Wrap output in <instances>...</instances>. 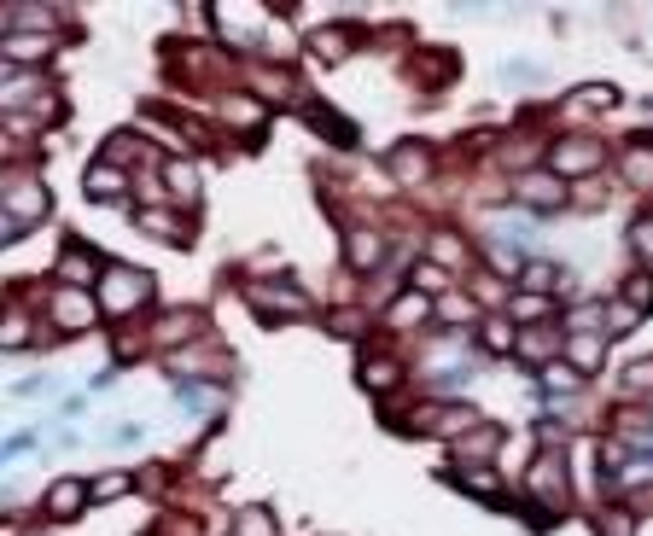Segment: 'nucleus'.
Wrapping results in <instances>:
<instances>
[{
    "label": "nucleus",
    "instance_id": "obj_1",
    "mask_svg": "<svg viewBox=\"0 0 653 536\" xmlns=\"http://www.w3.org/2000/svg\"><path fill=\"white\" fill-rule=\"evenodd\" d=\"M146 292H152V280L140 274V268H105L100 274V309L105 315H135L140 303H146Z\"/></svg>",
    "mask_w": 653,
    "mask_h": 536
},
{
    "label": "nucleus",
    "instance_id": "obj_2",
    "mask_svg": "<svg viewBox=\"0 0 653 536\" xmlns=\"http://www.w3.org/2000/svg\"><path fill=\"white\" fill-rule=\"evenodd\" d=\"M514 199L531 204V210H560L566 204V181L554 169H525V175H514Z\"/></svg>",
    "mask_w": 653,
    "mask_h": 536
},
{
    "label": "nucleus",
    "instance_id": "obj_3",
    "mask_svg": "<svg viewBox=\"0 0 653 536\" xmlns=\"http://www.w3.org/2000/svg\"><path fill=\"white\" fill-rule=\"evenodd\" d=\"M601 169V146L595 140H560L554 146V175L566 181V175H595Z\"/></svg>",
    "mask_w": 653,
    "mask_h": 536
},
{
    "label": "nucleus",
    "instance_id": "obj_4",
    "mask_svg": "<svg viewBox=\"0 0 653 536\" xmlns=\"http://www.w3.org/2000/svg\"><path fill=\"white\" fill-rule=\"evenodd\" d=\"M525 484H531V496H543V502H566V455H543Z\"/></svg>",
    "mask_w": 653,
    "mask_h": 536
},
{
    "label": "nucleus",
    "instance_id": "obj_5",
    "mask_svg": "<svg viewBox=\"0 0 653 536\" xmlns=\"http://www.w3.org/2000/svg\"><path fill=\"white\" fill-rule=\"evenodd\" d=\"M53 315H59V327H65V333H82V327L94 321V298H88V292H76V286H65V292L53 298Z\"/></svg>",
    "mask_w": 653,
    "mask_h": 536
},
{
    "label": "nucleus",
    "instance_id": "obj_6",
    "mask_svg": "<svg viewBox=\"0 0 653 536\" xmlns=\"http://www.w3.org/2000/svg\"><path fill=\"white\" fill-rule=\"evenodd\" d=\"M601 356H607V333H572L566 338V362L578 373H595L601 368Z\"/></svg>",
    "mask_w": 653,
    "mask_h": 536
},
{
    "label": "nucleus",
    "instance_id": "obj_7",
    "mask_svg": "<svg viewBox=\"0 0 653 536\" xmlns=\"http://www.w3.org/2000/svg\"><path fill=\"white\" fill-rule=\"evenodd\" d=\"M385 169H391L397 181H420V175L432 169V158H426V146H420V140H403V146L385 158Z\"/></svg>",
    "mask_w": 653,
    "mask_h": 536
},
{
    "label": "nucleus",
    "instance_id": "obj_8",
    "mask_svg": "<svg viewBox=\"0 0 653 536\" xmlns=\"http://www.w3.org/2000/svg\"><path fill=\"white\" fill-rule=\"evenodd\" d=\"M438 437H461V432H479V408L467 402H438V420H432Z\"/></svg>",
    "mask_w": 653,
    "mask_h": 536
},
{
    "label": "nucleus",
    "instance_id": "obj_9",
    "mask_svg": "<svg viewBox=\"0 0 653 536\" xmlns=\"http://www.w3.org/2000/svg\"><path fill=\"white\" fill-rule=\"evenodd\" d=\"M82 502H88V484H76V478H59V484L47 490V513H53V519H76Z\"/></svg>",
    "mask_w": 653,
    "mask_h": 536
},
{
    "label": "nucleus",
    "instance_id": "obj_10",
    "mask_svg": "<svg viewBox=\"0 0 653 536\" xmlns=\"http://www.w3.org/2000/svg\"><path fill=\"white\" fill-rule=\"evenodd\" d=\"M519 280H525V292H537V298H549L554 286H572V274L560 263H525L519 268Z\"/></svg>",
    "mask_w": 653,
    "mask_h": 536
},
{
    "label": "nucleus",
    "instance_id": "obj_11",
    "mask_svg": "<svg viewBox=\"0 0 653 536\" xmlns=\"http://www.w3.org/2000/svg\"><path fill=\"white\" fill-rule=\"evenodd\" d=\"M344 251H350V268H374V263H379V251H385V239H379L374 228H350Z\"/></svg>",
    "mask_w": 653,
    "mask_h": 536
},
{
    "label": "nucleus",
    "instance_id": "obj_12",
    "mask_svg": "<svg viewBox=\"0 0 653 536\" xmlns=\"http://www.w3.org/2000/svg\"><path fill=\"white\" fill-rule=\"evenodd\" d=\"M59 274H65V286H76V292H82V286H88L94 274H105V268L94 263V251H82V245H70V251H65V263H59Z\"/></svg>",
    "mask_w": 653,
    "mask_h": 536
},
{
    "label": "nucleus",
    "instance_id": "obj_13",
    "mask_svg": "<svg viewBox=\"0 0 653 536\" xmlns=\"http://www.w3.org/2000/svg\"><path fill=\"white\" fill-rule=\"evenodd\" d=\"M496 449H502V432H496V426H479V432H467L461 437V461H467V467H473V461H490V455H496Z\"/></svg>",
    "mask_w": 653,
    "mask_h": 536
},
{
    "label": "nucleus",
    "instance_id": "obj_14",
    "mask_svg": "<svg viewBox=\"0 0 653 536\" xmlns=\"http://www.w3.org/2000/svg\"><path fill=\"white\" fill-rule=\"evenodd\" d=\"M47 53H53V35H6V59L35 65V59H47Z\"/></svg>",
    "mask_w": 653,
    "mask_h": 536
},
{
    "label": "nucleus",
    "instance_id": "obj_15",
    "mask_svg": "<svg viewBox=\"0 0 653 536\" xmlns=\"http://www.w3.org/2000/svg\"><path fill=\"white\" fill-rule=\"evenodd\" d=\"M397 379H403V368H397L391 356H368V362H362V385H368V391H391Z\"/></svg>",
    "mask_w": 653,
    "mask_h": 536
},
{
    "label": "nucleus",
    "instance_id": "obj_16",
    "mask_svg": "<svg viewBox=\"0 0 653 536\" xmlns=\"http://www.w3.org/2000/svg\"><path fill=\"white\" fill-rule=\"evenodd\" d=\"M426 315H432V303L420 298V292H403V298L391 303V315H385V321H391V327H414V321H426Z\"/></svg>",
    "mask_w": 653,
    "mask_h": 536
},
{
    "label": "nucleus",
    "instance_id": "obj_17",
    "mask_svg": "<svg viewBox=\"0 0 653 536\" xmlns=\"http://www.w3.org/2000/svg\"><path fill=\"white\" fill-rule=\"evenodd\" d=\"M251 298L263 303V309H292V315H304L310 303L298 298V292H286V286H251Z\"/></svg>",
    "mask_w": 653,
    "mask_h": 536
},
{
    "label": "nucleus",
    "instance_id": "obj_18",
    "mask_svg": "<svg viewBox=\"0 0 653 536\" xmlns=\"http://www.w3.org/2000/svg\"><path fill=\"white\" fill-rule=\"evenodd\" d=\"M193 327H199V315H193V309H170V321H158L152 338H158V344H175V338H187Z\"/></svg>",
    "mask_w": 653,
    "mask_h": 536
},
{
    "label": "nucleus",
    "instance_id": "obj_19",
    "mask_svg": "<svg viewBox=\"0 0 653 536\" xmlns=\"http://www.w3.org/2000/svg\"><path fill=\"white\" fill-rule=\"evenodd\" d=\"M310 47H315V59L339 65L344 53H350V35H344V30H315V41H310Z\"/></svg>",
    "mask_w": 653,
    "mask_h": 536
},
{
    "label": "nucleus",
    "instance_id": "obj_20",
    "mask_svg": "<svg viewBox=\"0 0 653 536\" xmlns=\"http://www.w3.org/2000/svg\"><path fill=\"white\" fill-rule=\"evenodd\" d=\"M508 309H514V321H525V327H531V321H549L554 303L537 298V292H514V303H508Z\"/></svg>",
    "mask_w": 653,
    "mask_h": 536
},
{
    "label": "nucleus",
    "instance_id": "obj_21",
    "mask_svg": "<svg viewBox=\"0 0 653 536\" xmlns=\"http://www.w3.org/2000/svg\"><path fill=\"white\" fill-rule=\"evenodd\" d=\"M624 175H630L636 187H653V146H630V152H624Z\"/></svg>",
    "mask_w": 653,
    "mask_h": 536
},
{
    "label": "nucleus",
    "instance_id": "obj_22",
    "mask_svg": "<svg viewBox=\"0 0 653 536\" xmlns=\"http://www.w3.org/2000/svg\"><path fill=\"white\" fill-rule=\"evenodd\" d=\"M222 117H228V123H263V100L234 94V100H222Z\"/></svg>",
    "mask_w": 653,
    "mask_h": 536
},
{
    "label": "nucleus",
    "instance_id": "obj_23",
    "mask_svg": "<svg viewBox=\"0 0 653 536\" xmlns=\"http://www.w3.org/2000/svg\"><path fill=\"white\" fill-rule=\"evenodd\" d=\"M88 193H94V199H117V193H123V175L105 169V164H94V169H88Z\"/></svg>",
    "mask_w": 653,
    "mask_h": 536
},
{
    "label": "nucleus",
    "instance_id": "obj_24",
    "mask_svg": "<svg viewBox=\"0 0 653 536\" xmlns=\"http://www.w3.org/2000/svg\"><path fill=\"white\" fill-rule=\"evenodd\" d=\"M642 327V315L630 309V303H619V309H607V321H601V333L607 338H624V333H636Z\"/></svg>",
    "mask_w": 653,
    "mask_h": 536
},
{
    "label": "nucleus",
    "instance_id": "obj_25",
    "mask_svg": "<svg viewBox=\"0 0 653 536\" xmlns=\"http://www.w3.org/2000/svg\"><path fill=\"white\" fill-rule=\"evenodd\" d=\"M624 303H630V309H636V315H642V309H648V303H653V274H648V268H642V274H630V280H624Z\"/></svg>",
    "mask_w": 653,
    "mask_h": 536
},
{
    "label": "nucleus",
    "instance_id": "obj_26",
    "mask_svg": "<svg viewBox=\"0 0 653 536\" xmlns=\"http://www.w3.org/2000/svg\"><path fill=\"white\" fill-rule=\"evenodd\" d=\"M129 484H135L129 472H105V478H94V484H88V496H94V502H111V496H123Z\"/></svg>",
    "mask_w": 653,
    "mask_h": 536
},
{
    "label": "nucleus",
    "instance_id": "obj_27",
    "mask_svg": "<svg viewBox=\"0 0 653 536\" xmlns=\"http://www.w3.org/2000/svg\"><path fill=\"white\" fill-rule=\"evenodd\" d=\"M234 536H275L269 507H245V513H240V531H234Z\"/></svg>",
    "mask_w": 653,
    "mask_h": 536
},
{
    "label": "nucleus",
    "instance_id": "obj_28",
    "mask_svg": "<svg viewBox=\"0 0 653 536\" xmlns=\"http://www.w3.org/2000/svg\"><path fill=\"white\" fill-rule=\"evenodd\" d=\"M630 251H636L642 263H653V216H636V222H630Z\"/></svg>",
    "mask_w": 653,
    "mask_h": 536
},
{
    "label": "nucleus",
    "instance_id": "obj_29",
    "mask_svg": "<svg viewBox=\"0 0 653 536\" xmlns=\"http://www.w3.org/2000/svg\"><path fill=\"white\" fill-rule=\"evenodd\" d=\"M519 350L543 362V356H554V350H566V338H554V333H525V338H519Z\"/></svg>",
    "mask_w": 653,
    "mask_h": 536
},
{
    "label": "nucleus",
    "instance_id": "obj_30",
    "mask_svg": "<svg viewBox=\"0 0 653 536\" xmlns=\"http://www.w3.org/2000/svg\"><path fill=\"white\" fill-rule=\"evenodd\" d=\"M170 187H175V199H193V193H199V169H193V164H170Z\"/></svg>",
    "mask_w": 653,
    "mask_h": 536
},
{
    "label": "nucleus",
    "instance_id": "obj_31",
    "mask_svg": "<svg viewBox=\"0 0 653 536\" xmlns=\"http://www.w3.org/2000/svg\"><path fill=\"white\" fill-rule=\"evenodd\" d=\"M140 228H152V234H158V239H170V245H181V239H187V234H181V228H175V216H164V210H152V216H140Z\"/></svg>",
    "mask_w": 653,
    "mask_h": 536
},
{
    "label": "nucleus",
    "instance_id": "obj_32",
    "mask_svg": "<svg viewBox=\"0 0 653 536\" xmlns=\"http://www.w3.org/2000/svg\"><path fill=\"white\" fill-rule=\"evenodd\" d=\"M613 100H619V94H613L607 82H601V88H584V94H572V105H578V111H601V105H613Z\"/></svg>",
    "mask_w": 653,
    "mask_h": 536
},
{
    "label": "nucleus",
    "instance_id": "obj_33",
    "mask_svg": "<svg viewBox=\"0 0 653 536\" xmlns=\"http://www.w3.org/2000/svg\"><path fill=\"white\" fill-rule=\"evenodd\" d=\"M624 391H653V356H642L636 368H624Z\"/></svg>",
    "mask_w": 653,
    "mask_h": 536
},
{
    "label": "nucleus",
    "instance_id": "obj_34",
    "mask_svg": "<svg viewBox=\"0 0 653 536\" xmlns=\"http://www.w3.org/2000/svg\"><path fill=\"white\" fill-rule=\"evenodd\" d=\"M30 338V321L18 315V309H6V321H0V344H24Z\"/></svg>",
    "mask_w": 653,
    "mask_h": 536
},
{
    "label": "nucleus",
    "instance_id": "obj_35",
    "mask_svg": "<svg viewBox=\"0 0 653 536\" xmlns=\"http://www.w3.org/2000/svg\"><path fill=\"white\" fill-rule=\"evenodd\" d=\"M543 385H549V391H572V385H578V368H560V362H549V368H543Z\"/></svg>",
    "mask_w": 653,
    "mask_h": 536
},
{
    "label": "nucleus",
    "instance_id": "obj_36",
    "mask_svg": "<svg viewBox=\"0 0 653 536\" xmlns=\"http://www.w3.org/2000/svg\"><path fill=\"white\" fill-rule=\"evenodd\" d=\"M432 257H444V263H461L467 251H461V239H455V234H432Z\"/></svg>",
    "mask_w": 653,
    "mask_h": 536
},
{
    "label": "nucleus",
    "instance_id": "obj_37",
    "mask_svg": "<svg viewBox=\"0 0 653 536\" xmlns=\"http://www.w3.org/2000/svg\"><path fill=\"white\" fill-rule=\"evenodd\" d=\"M484 344H490V350H508V344H514V327H508V321H490V327H484Z\"/></svg>",
    "mask_w": 653,
    "mask_h": 536
},
{
    "label": "nucleus",
    "instance_id": "obj_38",
    "mask_svg": "<svg viewBox=\"0 0 653 536\" xmlns=\"http://www.w3.org/2000/svg\"><path fill=\"white\" fill-rule=\"evenodd\" d=\"M461 484H467V490H496V472H484V467H467V472H461Z\"/></svg>",
    "mask_w": 653,
    "mask_h": 536
},
{
    "label": "nucleus",
    "instance_id": "obj_39",
    "mask_svg": "<svg viewBox=\"0 0 653 536\" xmlns=\"http://www.w3.org/2000/svg\"><path fill=\"white\" fill-rule=\"evenodd\" d=\"M630 531H636L630 513H607V519H601V536H630Z\"/></svg>",
    "mask_w": 653,
    "mask_h": 536
},
{
    "label": "nucleus",
    "instance_id": "obj_40",
    "mask_svg": "<svg viewBox=\"0 0 653 536\" xmlns=\"http://www.w3.org/2000/svg\"><path fill=\"white\" fill-rule=\"evenodd\" d=\"M438 309H444V321H449V327H461V321H473V315H467V303H461V298H444V303H438Z\"/></svg>",
    "mask_w": 653,
    "mask_h": 536
},
{
    "label": "nucleus",
    "instance_id": "obj_41",
    "mask_svg": "<svg viewBox=\"0 0 653 536\" xmlns=\"http://www.w3.org/2000/svg\"><path fill=\"white\" fill-rule=\"evenodd\" d=\"M333 333H344V338H356V333H362V321H356V315H339V321H333Z\"/></svg>",
    "mask_w": 653,
    "mask_h": 536
},
{
    "label": "nucleus",
    "instance_id": "obj_42",
    "mask_svg": "<svg viewBox=\"0 0 653 536\" xmlns=\"http://www.w3.org/2000/svg\"><path fill=\"white\" fill-rule=\"evenodd\" d=\"M18 234H24V222H12V216L0 210V239H18Z\"/></svg>",
    "mask_w": 653,
    "mask_h": 536
},
{
    "label": "nucleus",
    "instance_id": "obj_43",
    "mask_svg": "<svg viewBox=\"0 0 653 536\" xmlns=\"http://www.w3.org/2000/svg\"><path fill=\"white\" fill-rule=\"evenodd\" d=\"M0 536H6V531H0Z\"/></svg>",
    "mask_w": 653,
    "mask_h": 536
}]
</instances>
